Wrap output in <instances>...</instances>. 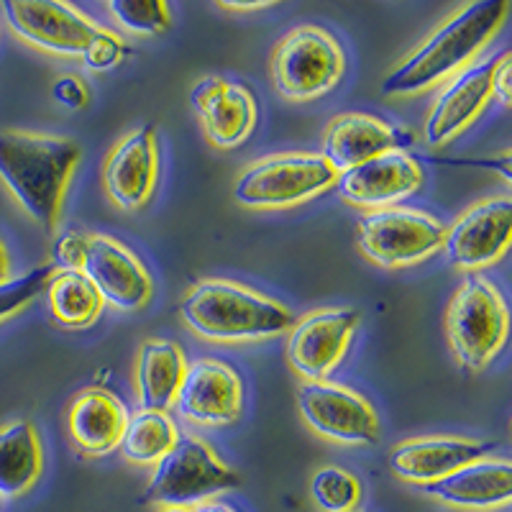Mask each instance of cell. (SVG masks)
<instances>
[{"label": "cell", "mask_w": 512, "mask_h": 512, "mask_svg": "<svg viewBox=\"0 0 512 512\" xmlns=\"http://www.w3.org/2000/svg\"><path fill=\"white\" fill-rule=\"evenodd\" d=\"M218 8L228 13H254L267 11V8H272V3H218Z\"/></svg>", "instance_id": "34"}, {"label": "cell", "mask_w": 512, "mask_h": 512, "mask_svg": "<svg viewBox=\"0 0 512 512\" xmlns=\"http://www.w3.org/2000/svg\"><path fill=\"white\" fill-rule=\"evenodd\" d=\"M497 57L500 54L474 59L469 67L443 82L431 111L425 116V144L446 146L477 121L484 105L492 100V72H495Z\"/></svg>", "instance_id": "13"}, {"label": "cell", "mask_w": 512, "mask_h": 512, "mask_svg": "<svg viewBox=\"0 0 512 512\" xmlns=\"http://www.w3.org/2000/svg\"><path fill=\"white\" fill-rule=\"evenodd\" d=\"M52 274V264H41V267H34L31 272L16 277V280L0 285V323L34 303L36 297L47 290V282L52 280Z\"/></svg>", "instance_id": "29"}, {"label": "cell", "mask_w": 512, "mask_h": 512, "mask_svg": "<svg viewBox=\"0 0 512 512\" xmlns=\"http://www.w3.org/2000/svg\"><path fill=\"white\" fill-rule=\"evenodd\" d=\"M333 187L346 203L356 208H395V203L410 198L423 187V169L408 152L392 149L338 175Z\"/></svg>", "instance_id": "17"}, {"label": "cell", "mask_w": 512, "mask_h": 512, "mask_svg": "<svg viewBox=\"0 0 512 512\" xmlns=\"http://www.w3.org/2000/svg\"><path fill=\"white\" fill-rule=\"evenodd\" d=\"M177 441H180V431L167 413L139 410V413L128 415L126 431H123L118 448L131 464L149 466L164 459Z\"/></svg>", "instance_id": "26"}, {"label": "cell", "mask_w": 512, "mask_h": 512, "mask_svg": "<svg viewBox=\"0 0 512 512\" xmlns=\"http://www.w3.org/2000/svg\"><path fill=\"white\" fill-rule=\"evenodd\" d=\"M446 226L431 213L413 208L367 210L356 223V246L382 269H402L425 262L441 251Z\"/></svg>", "instance_id": "8"}, {"label": "cell", "mask_w": 512, "mask_h": 512, "mask_svg": "<svg viewBox=\"0 0 512 512\" xmlns=\"http://www.w3.org/2000/svg\"><path fill=\"white\" fill-rule=\"evenodd\" d=\"M423 489L448 507L497 510L512 497V464L502 456H482Z\"/></svg>", "instance_id": "20"}, {"label": "cell", "mask_w": 512, "mask_h": 512, "mask_svg": "<svg viewBox=\"0 0 512 512\" xmlns=\"http://www.w3.org/2000/svg\"><path fill=\"white\" fill-rule=\"evenodd\" d=\"M85 251H88V236L77 231H64L54 244V262L59 272H80L85 264Z\"/></svg>", "instance_id": "31"}, {"label": "cell", "mask_w": 512, "mask_h": 512, "mask_svg": "<svg viewBox=\"0 0 512 512\" xmlns=\"http://www.w3.org/2000/svg\"><path fill=\"white\" fill-rule=\"evenodd\" d=\"M11 256H8V249L6 244H3V239H0V285H6V282H11Z\"/></svg>", "instance_id": "35"}, {"label": "cell", "mask_w": 512, "mask_h": 512, "mask_svg": "<svg viewBox=\"0 0 512 512\" xmlns=\"http://www.w3.org/2000/svg\"><path fill=\"white\" fill-rule=\"evenodd\" d=\"M190 512H236L231 505L226 502H218V500H205L198 502L195 507H190Z\"/></svg>", "instance_id": "36"}, {"label": "cell", "mask_w": 512, "mask_h": 512, "mask_svg": "<svg viewBox=\"0 0 512 512\" xmlns=\"http://www.w3.org/2000/svg\"><path fill=\"white\" fill-rule=\"evenodd\" d=\"M103 303L116 310H139L152 297V277L121 241L88 236L85 264L80 269Z\"/></svg>", "instance_id": "18"}, {"label": "cell", "mask_w": 512, "mask_h": 512, "mask_svg": "<svg viewBox=\"0 0 512 512\" xmlns=\"http://www.w3.org/2000/svg\"><path fill=\"white\" fill-rule=\"evenodd\" d=\"M159 512H190V507H175V505H169V507H162Z\"/></svg>", "instance_id": "37"}, {"label": "cell", "mask_w": 512, "mask_h": 512, "mask_svg": "<svg viewBox=\"0 0 512 512\" xmlns=\"http://www.w3.org/2000/svg\"><path fill=\"white\" fill-rule=\"evenodd\" d=\"M359 326V313L351 308L313 310L295 320L287 336V361L305 382L331 377L341 364Z\"/></svg>", "instance_id": "11"}, {"label": "cell", "mask_w": 512, "mask_h": 512, "mask_svg": "<svg viewBox=\"0 0 512 512\" xmlns=\"http://www.w3.org/2000/svg\"><path fill=\"white\" fill-rule=\"evenodd\" d=\"M512 236V200L507 195L474 203L446 228L443 254L461 272H479L505 256Z\"/></svg>", "instance_id": "10"}, {"label": "cell", "mask_w": 512, "mask_h": 512, "mask_svg": "<svg viewBox=\"0 0 512 512\" xmlns=\"http://www.w3.org/2000/svg\"><path fill=\"white\" fill-rule=\"evenodd\" d=\"M507 13V0H474L461 6L425 36L408 57L400 59L395 70L382 80V93L387 98H413L454 77L500 34Z\"/></svg>", "instance_id": "1"}, {"label": "cell", "mask_w": 512, "mask_h": 512, "mask_svg": "<svg viewBox=\"0 0 512 512\" xmlns=\"http://www.w3.org/2000/svg\"><path fill=\"white\" fill-rule=\"evenodd\" d=\"M44 292L49 310L62 328L82 331L100 318L103 300L82 272H54Z\"/></svg>", "instance_id": "25"}, {"label": "cell", "mask_w": 512, "mask_h": 512, "mask_svg": "<svg viewBox=\"0 0 512 512\" xmlns=\"http://www.w3.org/2000/svg\"><path fill=\"white\" fill-rule=\"evenodd\" d=\"M6 24L21 41L59 57H80L98 31L93 18L70 3L47 0H6L0 6Z\"/></svg>", "instance_id": "12"}, {"label": "cell", "mask_w": 512, "mask_h": 512, "mask_svg": "<svg viewBox=\"0 0 512 512\" xmlns=\"http://www.w3.org/2000/svg\"><path fill=\"white\" fill-rule=\"evenodd\" d=\"M52 95L57 103H62L64 108H70V111H80V108H85L90 100L88 85H85L77 75L57 77V80H54Z\"/></svg>", "instance_id": "32"}, {"label": "cell", "mask_w": 512, "mask_h": 512, "mask_svg": "<svg viewBox=\"0 0 512 512\" xmlns=\"http://www.w3.org/2000/svg\"><path fill=\"white\" fill-rule=\"evenodd\" d=\"M297 410L320 438L344 446H372L379 441V418L372 402L331 379L300 384Z\"/></svg>", "instance_id": "9"}, {"label": "cell", "mask_w": 512, "mask_h": 512, "mask_svg": "<svg viewBox=\"0 0 512 512\" xmlns=\"http://www.w3.org/2000/svg\"><path fill=\"white\" fill-rule=\"evenodd\" d=\"M239 484V474L223 464L203 438L180 436L172 451L154 464L141 502L162 507H195L198 502L236 489Z\"/></svg>", "instance_id": "7"}, {"label": "cell", "mask_w": 512, "mask_h": 512, "mask_svg": "<svg viewBox=\"0 0 512 512\" xmlns=\"http://www.w3.org/2000/svg\"><path fill=\"white\" fill-rule=\"evenodd\" d=\"M180 318L195 336L216 344L264 341L295 323L287 305L231 280L195 282L182 297Z\"/></svg>", "instance_id": "3"}, {"label": "cell", "mask_w": 512, "mask_h": 512, "mask_svg": "<svg viewBox=\"0 0 512 512\" xmlns=\"http://www.w3.org/2000/svg\"><path fill=\"white\" fill-rule=\"evenodd\" d=\"M351 512H364V510H351Z\"/></svg>", "instance_id": "38"}, {"label": "cell", "mask_w": 512, "mask_h": 512, "mask_svg": "<svg viewBox=\"0 0 512 512\" xmlns=\"http://www.w3.org/2000/svg\"><path fill=\"white\" fill-rule=\"evenodd\" d=\"M338 175L320 154L287 152L251 162L233 182V200L251 210L295 208L336 185Z\"/></svg>", "instance_id": "6"}, {"label": "cell", "mask_w": 512, "mask_h": 512, "mask_svg": "<svg viewBox=\"0 0 512 512\" xmlns=\"http://www.w3.org/2000/svg\"><path fill=\"white\" fill-rule=\"evenodd\" d=\"M44 472L39 433L29 420L0 428V497L26 495Z\"/></svg>", "instance_id": "24"}, {"label": "cell", "mask_w": 512, "mask_h": 512, "mask_svg": "<svg viewBox=\"0 0 512 512\" xmlns=\"http://www.w3.org/2000/svg\"><path fill=\"white\" fill-rule=\"evenodd\" d=\"M400 146V134L382 118L367 113H341L328 123L320 157L331 164L336 175H344L349 169Z\"/></svg>", "instance_id": "21"}, {"label": "cell", "mask_w": 512, "mask_h": 512, "mask_svg": "<svg viewBox=\"0 0 512 512\" xmlns=\"http://www.w3.org/2000/svg\"><path fill=\"white\" fill-rule=\"evenodd\" d=\"M492 98L500 100L502 105H510L512 98V54L500 52L495 64V72H492Z\"/></svg>", "instance_id": "33"}, {"label": "cell", "mask_w": 512, "mask_h": 512, "mask_svg": "<svg viewBox=\"0 0 512 512\" xmlns=\"http://www.w3.org/2000/svg\"><path fill=\"white\" fill-rule=\"evenodd\" d=\"M105 11L118 26L139 36H159L172 24V13L162 0H111Z\"/></svg>", "instance_id": "28"}, {"label": "cell", "mask_w": 512, "mask_h": 512, "mask_svg": "<svg viewBox=\"0 0 512 512\" xmlns=\"http://www.w3.org/2000/svg\"><path fill=\"white\" fill-rule=\"evenodd\" d=\"M126 54V44L121 41V36L113 34L108 29H100L93 34V39L88 41V47L82 49L80 59L85 64V70L90 72H108L113 70L118 62Z\"/></svg>", "instance_id": "30"}, {"label": "cell", "mask_w": 512, "mask_h": 512, "mask_svg": "<svg viewBox=\"0 0 512 512\" xmlns=\"http://www.w3.org/2000/svg\"><path fill=\"white\" fill-rule=\"evenodd\" d=\"M185 372V354L175 341L167 338L144 341L136 359V390H139L141 410L167 413L169 408H175Z\"/></svg>", "instance_id": "23"}, {"label": "cell", "mask_w": 512, "mask_h": 512, "mask_svg": "<svg viewBox=\"0 0 512 512\" xmlns=\"http://www.w3.org/2000/svg\"><path fill=\"white\" fill-rule=\"evenodd\" d=\"M77 141L34 131H0V180L47 233L57 231L75 167Z\"/></svg>", "instance_id": "2"}, {"label": "cell", "mask_w": 512, "mask_h": 512, "mask_svg": "<svg viewBox=\"0 0 512 512\" xmlns=\"http://www.w3.org/2000/svg\"><path fill=\"white\" fill-rule=\"evenodd\" d=\"M192 111L205 131V139L216 149H236L256 126V98L241 82L208 75L190 90Z\"/></svg>", "instance_id": "15"}, {"label": "cell", "mask_w": 512, "mask_h": 512, "mask_svg": "<svg viewBox=\"0 0 512 512\" xmlns=\"http://www.w3.org/2000/svg\"><path fill=\"white\" fill-rule=\"evenodd\" d=\"M128 410L103 387L82 390L67 408V433L80 454L108 456L121 446Z\"/></svg>", "instance_id": "22"}, {"label": "cell", "mask_w": 512, "mask_h": 512, "mask_svg": "<svg viewBox=\"0 0 512 512\" xmlns=\"http://www.w3.org/2000/svg\"><path fill=\"white\" fill-rule=\"evenodd\" d=\"M510 315L495 282L482 274L466 277L456 287L446 310V338L451 354L466 372H482L507 341Z\"/></svg>", "instance_id": "4"}, {"label": "cell", "mask_w": 512, "mask_h": 512, "mask_svg": "<svg viewBox=\"0 0 512 512\" xmlns=\"http://www.w3.org/2000/svg\"><path fill=\"white\" fill-rule=\"evenodd\" d=\"M274 90L292 103L323 98L346 72L344 47L320 26H297L287 31L269 62Z\"/></svg>", "instance_id": "5"}, {"label": "cell", "mask_w": 512, "mask_h": 512, "mask_svg": "<svg viewBox=\"0 0 512 512\" xmlns=\"http://www.w3.org/2000/svg\"><path fill=\"white\" fill-rule=\"evenodd\" d=\"M310 497L323 512L359 510L361 482L341 466H320L310 477Z\"/></svg>", "instance_id": "27"}, {"label": "cell", "mask_w": 512, "mask_h": 512, "mask_svg": "<svg viewBox=\"0 0 512 512\" xmlns=\"http://www.w3.org/2000/svg\"><path fill=\"white\" fill-rule=\"evenodd\" d=\"M159 180V141L152 123L128 131L113 144L103 162V190L121 210L149 203Z\"/></svg>", "instance_id": "14"}, {"label": "cell", "mask_w": 512, "mask_h": 512, "mask_svg": "<svg viewBox=\"0 0 512 512\" xmlns=\"http://www.w3.org/2000/svg\"><path fill=\"white\" fill-rule=\"evenodd\" d=\"M489 443L456 436H423L397 443L390 451V469L397 479L418 487L438 482L474 459L487 456Z\"/></svg>", "instance_id": "19"}, {"label": "cell", "mask_w": 512, "mask_h": 512, "mask_svg": "<svg viewBox=\"0 0 512 512\" xmlns=\"http://www.w3.org/2000/svg\"><path fill=\"white\" fill-rule=\"evenodd\" d=\"M175 408L198 425H231L244 408V384L226 361L198 359L187 364Z\"/></svg>", "instance_id": "16"}]
</instances>
